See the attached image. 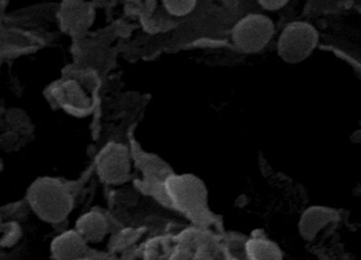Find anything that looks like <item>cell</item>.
<instances>
[{
  "instance_id": "cell-10",
  "label": "cell",
  "mask_w": 361,
  "mask_h": 260,
  "mask_svg": "<svg viewBox=\"0 0 361 260\" xmlns=\"http://www.w3.org/2000/svg\"><path fill=\"white\" fill-rule=\"evenodd\" d=\"M246 254L252 260L283 259L282 249L274 241L265 238H252L247 241Z\"/></svg>"
},
{
  "instance_id": "cell-2",
  "label": "cell",
  "mask_w": 361,
  "mask_h": 260,
  "mask_svg": "<svg viewBox=\"0 0 361 260\" xmlns=\"http://www.w3.org/2000/svg\"><path fill=\"white\" fill-rule=\"evenodd\" d=\"M319 42L316 27L305 21L289 23L279 37L278 54L285 63H299L312 55Z\"/></svg>"
},
{
  "instance_id": "cell-8",
  "label": "cell",
  "mask_w": 361,
  "mask_h": 260,
  "mask_svg": "<svg viewBox=\"0 0 361 260\" xmlns=\"http://www.w3.org/2000/svg\"><path fill=\"white\" fill-rule=\"evenodd\" d=\"M51 253L56 259L82 258L86 254V240L77 230H68L52 241Z\"/></svg>"
},
{
  "instance_id": "cell-1",
  "label": "cell",
  "mask_w": 361,
  "mask_h": 260,
  "mask_svg": "<svg viewBox=\"0 0 361 260\" xmlns=\"http://www.w3.org/2000/svg\"><path fill=\"white\" fill-rule=\"evenodd\" d=\"M28 200L35 213L45 221H63L73 209V198L68 188L56 179L42 178L29 188Z\"/></svg>"
},
{
  "instance_id": "cell-7",
  "label": "cell",
  "mask_w": 361,
  "mask_h": 260,
  "mask_svg": "<svg viewBox=\"0 0 361 260\" xmlns=\"http://www.w3.org/2000/svg\"><path fill=\"white\" fill-rule=\"evenodd\" d=\"M339 219V213L333 207L312 205L306 209L300 217L298 223L300 236L306 241L314 240L323 228Z\"/></svg>"
},
{
  "instance_id": "cell-11",
  "label": "cell",
  "mask_w": 361,
  "mask_h": 260,
  "mask_svg": "<svg viewBox=\"0 0 361 260\" xmlns=\"http://www.w3.org/2000/svg\"><path fill=\"white\" fill-rule=\"evenodd\" d=\"M169 13L175 16H185L195 8L197 0H162Z\"/></svg>"
},
{
  "instance_id": "cell-9",
  "label": "cell",
  "mask_w": 361,
  "mask_h": 260,
  "mask_svg": "<svg viewBox=\"0 0 361 260\" xmlns=\"http://www.w3.org/2000/svg\"><path fill=\"white\" fill-rule=\"evenodd\" d=\"M77 230L86 242H99L109 230L106 218L98 211H90L77 221Z\"/></svg>"
},
{
  "instance_id": "cell-3",
  "label": "cell",
  "mask_w": 361,
  "mask_h": 260,
  "mask_svg": "<svg viewBox=\"0 0 361 260\" xmlns=\"http://www.w3.org/2000/svg\"><path fill=\"white\" fill-rule=\"evenodd\" d=\"M274 33V25L269 17L262 14L247 15L232 29V42L243 52H259L271 40Z\"/></svg>"
},
{
  "instance_id": "cell-6",
  "label": "cell",
  "mask_w": 361,
  "mask_h": 260,
  "mask_svg": "<svg viewBox=\"0 0 361 260\" xmlns=\"http://www.w3.org/2000/svg\"><path fill=\"white\" fill-rule=\"evenodd\" d=\"M90 89V86L77 80H66L54 89V99L71 114L86 116L94 106L92 90Z\"/></svg>"
},
{
  "instance_id": "cell-4",
  "label": "cell",
  "mask_w": 361,
  "mask_h": 260,
  "mask_svg": "<svg viewBox=\"0 0 361 260\" xmlns=\"http://www.w3.org/2000/svg\"><path fill=\"white\" fill-rule=\"evenodd\" d=\"M166 190L175 204L185 213L195 215L207 207L208 192L204 182L196 175H172L166 181Z\"/></svg>"
},
{
  "instance_id": "cell-12",
  "label": "cell",
  "mask_w": 361,
  "mask_h": 260,
  "mask_svg": "<svg viewBox=\"0 0 361 260\" xmlns=\"http://www.w3.org/2000/svg\"><path fill=\"white\" fill-rule=\"evenodd\" d=\"M257 1L267 10H279V8H283L288 2V0H257Z\"/></svg>"
},
{
  "instance_id": "cell-5",
  "label": "cell",
  "mask_w": 361,
  "mask_h": 260,
  "mask_svg": "<svg viewBox=\"0 0 361 260\" xmlns=\"http://www.w3.org/2000/svg\"><path fill=\"white\" fill-rule=\"evenodd\" d=\"M99 175L109 184L128 181L132 169L130 154L123 144L109 143L101 150L97 161Z\"/></svg>"
}]
</instances>
